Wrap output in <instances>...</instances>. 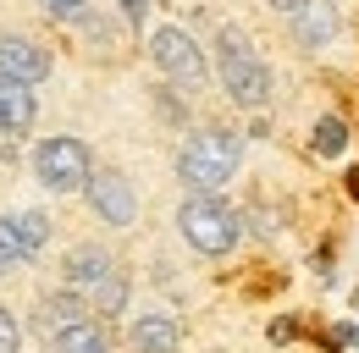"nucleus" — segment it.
Listing matches in <instances>:
<instances>
[{"mask_svg": "<svg viewBox=\"0 0 359 353\" xmlns=\"http://www.w3.org/2000/svg\"><path fill=\"white\" fill-rule=\"evenodd\" d=\"M287 22H293V39L310 44V50H326V44L337 39V28H343V17H337L332 0H299L287 11Z\"/></svg>", "mask_w": 359, "mask_h": 353, "instance_id": "6e6552de", "label": "nucleus"}, {"mask_svg": "<svg viewBox=\"0 0 359 353\" xmlns=\"http://www.w3.org/2000/svg\"><path fill=\"white\" fill-rule=\"evenodd\" d=\"M238 160H243V144H238V132L205 127V132H194V138L182 144L177 176L188 182V193H216V188H226V182L238 176Z\"/></svg>", "mask_w": 359, "mask_h": 353, "instance_id": "f257e3e1", "label": "nucleus"}, {"mask_svg": "<svg viewBox=\"0 0 359 353\" xmlns=\"http://www.w3.org/2000/svg\"><path fill=\"white\" fill-rule=\"evenodd\" d=\"M34 122V94L11 78H0V132H22Z\"/></svg>", "mask_w": 359, "mask_h": 353, "instance_id": "f8f14e48", "label": "nucleus"}, {"mask_svg": "<svg viewBox=\"0 0 359 353\" xmlns=\"http://www.w3.org/2000/svg\"><path fill=\"white\" fill-rule=\"evenodd\" d=\"M216 72H222V88L238 99V105L260 111V105L271 99V72H266V61L255 55V44L243 39L238 28H226L222 39H216Z\"/></svg>", "mask_w": 359, "mask_h": 353, "instance_id": "f03ea898", "label": "nucleus"}, {"mask_svg": "<svg viewBox=\"0 0 359 353\" xmlns=\"http://www.w3.org/2000/svg\"><path fill=\"white\" fill-rule=\"evenodd\" d=\"M354 193H359V176H354Z\"/></svg>", "mask_w": 359, "mask_h": 353, "instance_id": "412c9836", "label": "nucleus"}, {"mask_svg": "<svg viewBox=\"0 0 359 353\" xmlns=\"http://www.w3.org/2000/svg\"><path fill=\"white\" fill-rule=\"evenodd\" d=\"M177 226L199 254H226V249L243 237L238 210H232L226 199H216V193H188V205L177 210Z\"/></svg>", "mask_w": 359, "mask_h": 353, "instance_id": "20e7f679", "label": "nucleus"}, {"mask_svg": "<svg viewBox=\"0 0 359 353\" xmlns=\"http://www.w3.org/2000/svg\"><path fill=\"white\" fill-rule=\"evenodd\" d=\"M0 270H6V265H0Z\"/></svg>", "mask_w": 359, "mask_h": 353, "instance_id": "4be33fe9", "label": "nucleus"}, {"mask_svg": "<svg viewBox=\"0 0 359 353\" xmlns=\"http://www.w3.org/2000/svg\"><path fill=\"white\" fill-rule=\"evenodd\" d=\"M55 353H111V337H105V326L100 320H72L61 337H55Z\"/></svg>", "mask_w": 359, "mask_h": 353, "instance_id": "9b49d317", "label": "nucleus"}, {"mask_svg": "<svg viewBox=\"0 0 359 353\" xmlns=\"http://www.w3.org/2000/svg\"><path fill=\"white\" fill-rule=\"evenodd\" d=\"M271 6H276V11H293V6H299V0H271Z\"/></svg>", "mask_w": 359, "mask_h": 353, "instance_id": "aec40b11", "label": "nucleus"}, {"mask_svg": "<svg viewBox=\"0 0 359 353\" xmlns=\"http://www.w3.org/2000/svg\"><path fill=\"white\" fill-rule=\"evenodd\" d=\"M45 17L50 22H83L89 17V0H45Z\"/></svg>", "mask_w": 359, "mask_h": 353, "instance_id": "f3484780", "label": "nucleus"}, {"mask_svg": "<svg viewBox=\"0 0 359 353\" xmlns=\"http://www.w3.org/2000/svg\"><path fill=\"white\" fill-rule=\"evenodd\" d=\"M34 260V249L22 243V232H17V221L0 216V265H28Z\"/></svg>", "mask_w": 359, "mask_h": 353, "instance_id": "ddd939ff", "label": "nucleus"}, {"mask_svg": "<svg viewBox=\"0 0 359 353\" xmlns=\"http://www.w3.org/2000/svg\"><path fill=\"white\" fill-rule=\"evenodd\" d=\"M83 193H89V205L100 210V221H111V226H133L138 199H133V188H128V176H122V172H94Z\"/></svg>", "mask_w": 359, "mask_h": 353, "instance_id": "0eeeda50", "label": "nucleus"}, {"mask_svg": "<svg viewBox=\"0 0 359 353\" xmlns=\"http://www.w3.org/2000/svg\"><path fill=\"white\" fill-rule=\"evenodd\" d=\"M149 55H155V67H161L182 94H199V88H205V55H199V44L188 39L182 28H155Z\"/></svg>", "mask_w": 359, "mask_h": 353, "instance_id": "423d86ee", "label": "nucleus"}, {"mask_svg": "<svg viewBox=\"0 0 359 353\" xmlns=\"http://www.w3.org/2000/svg\"><path fill=\"white\" fill-rule=\"evenodd\" d=\"M0 353H17V320L0 309Z\"/></svg>", "mask_w": 359, "mask_h": 353, "instance_id": "a211bd4d", "label": "nucleus"}, {"mask_svg": "<svg viewBox=\"0 0 359 353\" xmlns=\"http://www.w3.org/2000/svg\"><path fill=\"white\" fill-rule=\"evenodd\" d=\"M11 221H17V232H22V243H28L34 254L50 243V221L39 216V210H22V216H11Z\"/></svg>", "mask_w": 359, "mask_h": 353, "instance_id": "dca6fc26", "label": "nucleus"}, {"mask_svg": "<svg viewBox=\"0 0 359 353\" xmlns=\"http://www.w3.org/2000/svg\"><path fill=\"white\" fill-rule=\"evenodd\" d=\"M133 348L138 353H177L182 348V326L172 320V314L149 309V314H138V320H133Z\"/></svg>", "mask_w": 359, "mask_h": 353, "instance_id": "9d476101", "label": "nucleus"}, {"mask_svg": "<svg viewBox=\"0 0 359 353\" xmlns=\"http://www.w3.org/2000/svg\"><path fill=\"white\" fill-rule=\"evenodd\" d=\"M122 11H128V22H144V11H149V0H122Z\"/></svg>", "mask_w": 359, "mask_h": 353, "instance_id": "6ab92c4d", "label": "nucleus"}, {"mask_svg": "<svg viewBox=\"0 0 359 353\" xmlns=\"http://www.w3.org/2000/svg\"><path fill=\"white\" fill-rule=\"evenodd\" d=\"M67 287H72V298H83L100 314H116L128 304V276L116 270V260L105 249H78L67 260Z\"/></svg>", "mask_w": 359, "mask_h": 353, "instance_id": "7ed1b4c3", "label": "nucleus"}, {"mask_svg": "<svg viewBox=\"0 0 359 353\" xmlns=\"http://www.w3.org/2000/svg\"><path fill=\"white\" fill-rule=\"evenodd\" d=\"M343 144H348V127H343L337 116H320V127H315V155L337 160V155H343Z\"/></svg>", "mask_w": 359, "mask_h": 353, "instance_id": "4468645a", "label": "nucleus"}, {"mask_svg": "<svg viewBox=\"0 0 359 353\" xmlns=\"http://www.w3.org/2000/svg\"><path fill=\"white\" fill-rule=\"evenodd\" d=\"M0 78H11V83L34 88L50 78V55L39 50V44L28 39H0Z\"/></svg>", "mask_w": 359, "mask_h": 353, "instance_id": "1a4fd4ad", "label": "nucleus"}, {"mask_svg": "<svg viewBox=\"0 0 359 353\" xmlns=\"http://www.w3.org/2000/svg\"><path fill=\"white\" fill-rule=\"evenodd\" d=\"M34 172L45 182L50 193H78V188H89V149L78 144V138H45L39 149H34Z\"/></svg>", "mask_w": 359, "mask_h": 353, "instance_id": "39448f33", "label": "nucleus"}, {"mask_svg": "<svg viewBox=\"0 0 359 353\" xmlns=\"http://www.w3.org/2000/svg\"><path fill=\"white\" fill-rule=\"evenodd\" d=\"M72 320H83V304H78V298H50L45 304V331L50 337H61Z\"/></svg>", "mask_w": 359, "mask_h": 353, "instance_id": "2eb2a0df", "label": "nucleus"}]
</instances>
